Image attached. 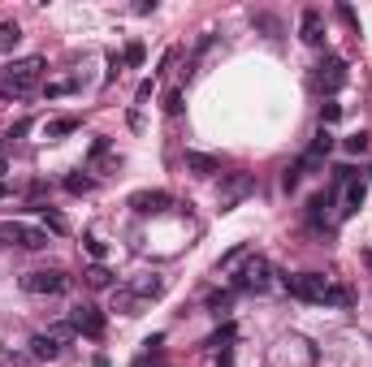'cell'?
<instances>
[{
  "label": "cell",
  "mask_w": 372,
  "mask_h": 367,
  "mask_svg": "<svg viewBox=\"0 0 372 367\" xmlns=\"http://www.w3.org/2000/svg\"><path fill=\"white\" fill-rule=\"evenodd\" d=\"M346 152H351V156H364V152H368V134H351V138H346Z\"/></svg>",
  "instance_id": "d4e9b609"
},
{
  "label": "cell",
  "mask_w": 372,
  "mask_h": 367,
  "mask_svg": "<svg viewBox=\"0 0 372 367\" xmlns=\"http://www.w3.org/2000/svg\"><path fill=\"white\" fill-rule=\"evenodd\" d=\"M299 39L312 43V48L325 43V22H320V9H303L299 13Z\"/></svg>",
  "instance_id": "9c48e42d"
},
{
  "label": "cell",
  "mask_w": 372,
  "mask_h": 367,
  "mask_svg": "<svg viewBox=\"0 0 372 367\" xmlns=\"http://www.w3.org/2000/svg\"><path fill=\"white\" fill-rule=\"evenodd\" d=\"M78 126H83L78 117H57V121H48V126H43V138H48V143H57V138L74 134V130H78Z\"/></svg>",
  "instance_id": "5bb4252c"
},
{
  "label": "cell",
  "mask_w": 372,
  "mask_h": 367,
  "mask_svg": "<svg viewBox=\"0 0 372 367\" xmlns=\"http://www.w3.org/2000/svg\"><path fill=\"white\" fill-rule=\"evenodd\" d=\"M342 117V104H333V100H325V104H320V130H325V126H333V121Z\"/></svg>",
  "instance_id": "603a6c76"
},
{
  "label": "cell",
  "mask_w": 372,
  "mask_h": 367,
  "mask_svg": "<svg viewBox=\"0 0 372 367\" xmlns=\"http://www.w3.org/2000/svg\"><path fill=\"white\" fill-rule=\"evenodd\" d=\"M242 251H247V247H234V251H226V255H221V259H216V268H230V264H234V259H238Z\"/></svg>",
  "instance_id": "4dcf8cb0"
},
{
  "label": "cell",
  "mask_w": 372,
  "mask_h": 367,
  "mask_svg": "<svg viewBox=\"0 0 372 367\" xmlns=\"http://www.w3.org/2000/svg\"><path fill=\"white\" fill-rule=\"evenodd\" d=\"M282 186H286V190L299 186V168H286V173H282Z\"/></svg>",
  "instance_id": "1f68e13d"
},
{
  "label": "cell",
  "mask_w": 372,
  "mask_h": 367,
  "mask_svg": "<svg viewBox=\"0 0 372 367\" xmlns=\"http://www.w3.org/2000/svg\"><path fill=\"white\" fill-rule=\"evenodd\" d=\"M5 168H9V164H5V156H0V178H5Z\"/></svg>",
  "instance_id": "e575fe53"
},
{
  "label": "cell",
  "mask_w": 372,
  "mask_h": 367,
  "mask_svg": "<svg viewBox=\"0 0 372 367\" xmlns=\"http://www.w3.org/2000/svg\"><path fill=\"white\" fill-rule=\"evenodd\" d=\"M143 57H147V52H143V43L135 39V43H126V52H121V65H143Z\"/></svg>",
  "instance_id": "cb8c5ba5"
},
{
  "label": "cell",
  "mask_w": 372,
  "mask_h": 367,
  "mask_svg": "<svg viewBox=\"0 0 372 367\" xmlns=\"http://www.w3.org/2000/svg\"><path fill=\"white\" fill-rule=\"evenodd\" d=\"M169 203H173L169 190H135V194H130V208L143 212V216H147V212H165Z\"/></svg>",
  "instance_id": "30bf717a"
},
{
  "label": "cell",
  "mask_w": 372,
  "mask_h": 367,
  "mask_svg": "<svg viewBox=\"0 0 372 367\" xmlns=\"http://www.w3.org/2000/svg\"><path fill=\"white\" fill-rule=\"evenodd\" d=\"M83 242H87V255L100 264V259H104V242H100V238H83Z\"/></svg>",
  "instance_id": "4316f807"
},
{
  "label": "cell",
  "mask_w": 372,
  "mask_h": 367,
  "mask_svg": "<svg viewBox=\"0 0 372 367\" xmlns=\"http://www.w3.org/2000/svg\"><path fill=\"white\" fill-rule=\"evenodd\" d=\"M69 91H78V78H53V82H43L48 100H61V95H69Z\"/></svg>",
  "instance_id": "d6986e66"
},
{
  "label": "cell",
  "mask_w": 372,
  "mask_h": 367,
  "mask_svg": "<svg viewBox=\"0 0 372 367\" xmlns=\"http://www.w3.org/2000/svg\"><path fill=\"white\" fill-rule=\"evenodd\" d=\"M329 152H333V134H329V130H320V134L312 138V147H308V156H312V160H325Z\"/></svg>",
  "instance_id": "ffe728a7"
},
{
  "label": "cell",
  "mask_w": 372,
  "mask_h": 367,
  "mask_svg": "<svg viewBox=\"0 0 372 367\" xmlns=\"http://www.w3.org/2000/svg\"><path fill=\"white\" fill-rule=\"evenodd\" d=\"M208 307L221 315V311H230V294H212V298H208Z\"/></svg>",
  "instance_id": "f546056e"
},
{
  "label": "cell",
  "mask_w": 372,
  "mask_h": 367,
  "mask_svg": "<svg viewBox=\"0 0 372 367\" xmlns=\"http://www.w3.org/2000/svg\"><path fill=\"white\" fill-rule=\"evenodd\" d=\"M35 212H39V220H43V225L53 229V233H65V220H61V212H53V208H35Z\"/></svg>",
  "instance_id": "7402d4cb"
},
{
  "label": "cell",
  "mask_w": 372,
  "mask_h": 367,
  "mask_svg": "<svg viewBox=\"0 0 372 367\" xmlns=\"http://www.w3.org/2000/svg\"><path fill=\"white\" fill-rule=\"evenodd\" d=\"M130 294H135L139 303L160 298V294H165V277H160V273H143V277H135V281H130Z\"/></svg>",
  "instance_id": "8fae6325"
},
{
  "label": "cell",
  "mask_w": 372,
  "mask_h": 367,
  "mask_svg": "<svg viewBox=\"0 0 372 367\" xmlns=\"http://www.w3.org/2000/svg\"><path fill=\"white\" fill-rule=\"evenodd\" d=\"M0 194H5V186H0Z\"/></svg>",
  "instance_id": "d590c367"
},
{
  "label": "cell",
  "mask_w": 372,
  "mask_h": 367,
  "mask_svg": "<svg viewBox=\"0 0 372 367\" xmlns=\"http://www.w3.org/2000/svg\"><path fill=\"white\" fill-rule=\"evenodd\" d=\"M247 194H256V178L252 173H226V182H221V194H216V208L221 212H230L238 208Z\"/></svg>",
  "instance_id": "5b68a950"
},
{
  "label": "cell",
  "mask_w": 372,
  "mask_h": 367,
  "mask_svg": "<svg viewBox=\"0 0 372 367\" xmlns=\"http://www.w3.org/2000/svg\"><path fill=\"white\" fill-rule=\"evenodd\" d=\"M83 277H87V285H91V289H109V285H113V273H109L104 264H91Z\"/></svg>",
  "instance_id": "ac0fdd59"
},
{
  "label": "cell",
  "mask_w": 372,
  "mask_h": 367,
  "mask_svg": "<svg viewBox=\"0 0 372 367\" xmlns=\"http://www.w3.org/2000/svg\"><path fill=\"white\" fill-rule=\"evenodd\" d=\"M147 95H152V78H143V82H139V91H135V100H147Z\"/></svg>",
  "instance_id": "d6a6232c"
},
{
  "label": "cell",
  "mask_w": 372,
  "mask_h": 367,
  "mask_svg": "<svg viewBox=\"0 0 372 367\" xmlns=\"http://www.w3.org/2000/svg\"><path fill=\"white\" fill-rule=\"evenodd\" d=\"M290 298H299V303H329V307H351L355 303V294L346 289V285H333L329 277H320V273H294L282 281Z\"/></svg>",
  "instance_id": "6da1fadb"
},
{
  "label": "cell",
  "mask_w": 372,
  "mask_h": 367,
  "mask_svg": "<svg viewBox=\"0 0 372 367\" xmlns=\"http://www.w3.org/2000/svg\"><path fill=\"white\" fill-rule=\"evenodd\" d=\"M43 57H22V61H13L5 73H0V100H27V95L39 87V78H43Z\"/></svg>",
  "instance_id": "7a4b0ae2"
},
{
  "label": "cell",
  "mask_w": 372,
  "mask_h": 367,
  "mask_svg": "<svg viewBox=\"0 0 372 367\" xmlns=\"http://www.w3.org/2000/svg\"><path fill=\"white\" fill-rule=\"evenodd\" d=\"M61 354H65V346H61V341H53L48 333H35V337H31V359H39V363H57Z\"/></svg>",
  "instance_id": "7c38bea8"
},
{
  "label": "cell",
  "mask_w": 372,
  "mask_h": 367,
  "mask_svg": "<svg viewBox=\"0 0 372 367\" xmlns=\"http://www.w3.org/2000/svg\"><path fill=\"white\" fill-rule=\"evenodd\" d=\"M0 242L18 251H43L48 247V229L31 225V220H0Z\"/></svg>",
  "instance_id": "3957f363"
},
{
  "label": "cell",
  "mask_w": 372,
  "mask_h": 367,
  "mask_svg": "<svg viewBox=\"0 0 372 367\" xmlns=\"http://www.w3.org/2000/svg\"><path fill=\"white\" fill-rule=\"evenodd\" d=\"M256 27L268 31V35H277V31H282V27H277V17H268V13H256Z\"/></svg>",
  "instance_id": "83f0119b"
},
{
  "label": "cell",
  "mask_w": 372,
  "mask_h": 367,
  "mask_svg": "<svg viewBox=\"0 0 372 367\" xmlns=\"http://www.w3.org/2000/svg\"><path fill=\"white\" fill-rule=\"evenodd\" d=\"M139 298L130 294V285H121V289H113V311H121V315H139Z\"/></svg>",
  "instance_id": "9a60e30c"
},
{
  "label": "cell",
  "mask_w": 372,
  "mask_h": 367,
  "mask_svg": "<svg viewBox=\"0 0 372 367\" xmlns=\"http://www.w3.org/2000/svg\"><path fill=\"white\" fill-rule=\"evenodd\" d=\"M316 69H320V73H316V82H320V91H325V95L342 91V82H346V61H342V57H325Z\"/></svg>",
  "instance_id": "ba28073f"
},
{
  "label": "cell",
  "mask_w": 372,
  "mask_h": 367,
  "mask_svg": "<svg viewBox=\"0 0 372 367\" xmlns=\"http://www.w3.org/2000/svg\"><path fill=\"white\" fill-rule=\"evenodd\" d=\"M338 17H342V22H351V27H355V22H359V17H355V9H351V5H342V9H338Z\"/></svg>",
  "instance_id": "836d02e7"
},
{
  "label": "cell",
  "mask_w": 372,
  "mask_h": 367,
  "mask_svg": "<svg viewBox=\"0 0 372 367\" xmlns=\"http://www.w3.org/2000/svg\"><path fill=\"white\" fill-rule=\"evenodd\" d=\"M165 113H182V91H169L165 95Z\"/></svg>",
  "instance_id": "f1b7e54d"
},
{
  "label": "cell",
  "mask_w": 372,
  "mask_h": 367,
  "mask_svg": "<svg viewBox=\"0 0 372 367\" xmlns=\"http://www.w3.org/2000/svg\"><path fill=\"white\" fill-rule=\"evenodd\" d=\"M186 173H195V178H216L221 173V160L208 156V152H186Z\"/></svg>",
  "instance_id": "4fadbf2b"
},
{
  "label": "cell",
  "mask_w": 372,
  "mask_h": 367,
  "mask_svg": "<svg viewBox=\"0 0 372 367\" xmlns=\"http://www.w3.org/2000/svg\"><path fill=\"white\" fill-rule=\"evenodd\" d=\"M364 182L355 178V182H346V194H342V199H346V208H342V216H351V212H359V203H364Z\"/></svg>",
  "instance_id": "2e32d148"
},
{
  "label": "cell",
  "mask_w": 372,
  "mask_h": 367,
  "mask_svg": "<svg viewBox=\"0 0 372 367\" xmlns=\"http://www.w3.org/2000/svg\"><path fill=\"white\" fill-rule=\"evenodd\" d=\"M22 43V27L18 22H0V52H13Z\"/></svg>",
  "instance_id": "e0dca14e"
},
{
  "label": "cell",
  "mask_w": 372,
  "mask_h": 367,
  "mask_svg": "<svg viewBox=\"0 0 372 367\" xmlns=\"http://www.w3.org/2000/svg\"><path fill=\"white\" fill-rule=\"evenodd\" d=\"M226 341H234V324H226L221 333H212V337H208V346H216V350H221V346H226Z\"/></svg>",
  "instance_id": "484cf974"
},
{
  "label": "cell",
  "mask_w": 372,
  "mask_h": 367,
  "mask_svg": "<svg viewBox=\"0 0 372 367\" xmlns=\"http://www.w3.org/2000/svg\"><path fill=\"white\" fill-rule=\"evenodd\" d=\"M91 186H95V182H91L87 173H69V178H65V190H69V194H87Z\"/></svg>",
  "instance_id": "44dd1931"
},
{
  "label": "cell",
  "mask_w": 372,
  "mask_h": 367,
  "mask_svg": "<svg viewBox=\"0 0 372 367\" xmlns=\"http://www.w3.org/2000/svg\"><path fill=\"white\" fill-rule=\"evenodd\" d=\"M22 289H27V294H65L69 277L61 273V268H35V273L22 277Z\"/></svg>",
  "instance_id": "8992f818"
},
{
  "label": "cell",
  "mask_w": 372,
  "mask_h": 367,
  "mask_svg": "<svg viewBox=\"0 0 372 367\" xmlns=\"http://www.w3.org/2000/svg\"><path fill=\"white\" fill-rule=\"evenodd\" d=\"M268 285H273V264L264 255H252L234 277V289H242V294H264Z\"/></svg>",
  "instance_id": "277c9868"
},
{
  "label": "cell",
  "mask_w": 372,
  "mask_h": 367,
  "mask_svg": "<svg viewBox=\"0 0 372 367\" xmlns=\"http://www.w3.org/2000/svg\"><path fill=\"white\" fill-rule=\"evenodd\" d=\"M69 324H74V333H83V337H91V341L104 337V315L95 311V307H87V303L69 311Z\"/></svg>",
  "instance_id": "52a82bcc"
}]
</instances>
